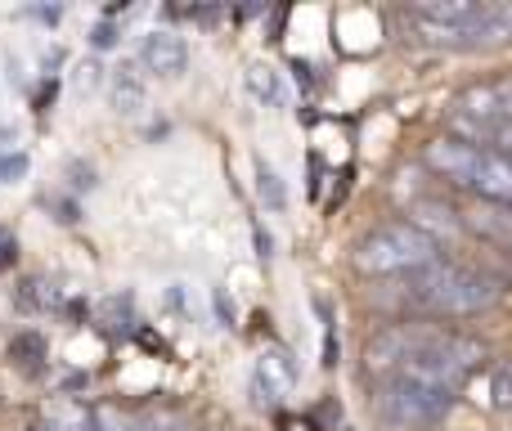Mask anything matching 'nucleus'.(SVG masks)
I'll return each mask as SVG.
<instances>
[{
    "instance_id": "nucleus-1",
    "label": "nucleus",
    "mask_w": 512,
    "mask_h": 431,
    "mask_svg": "<svg viewBox=\"0 0 512 431\" xmlns=\"http://www.w3.org/2000/svg\"><path fill=\"white\" fill-rule=\"evenodd\" d=\"M409 297H414V306L432 310V315H477L499 297V288L477 270L436 261L427 270L409 274Z\"/></svg>"
},
{
    "instance_id": "nucleus-2",
    "label": "nucleus",
    "mask_w": 512,
    "mask_h": 431,
    "mask_svg": "<svg viewBox=\"0 0 512 431\" xmlns=\"http://www.w3.org/2000/svg\"><path fill=\"white\" fill-rule=\"evenodd\" d=\"M373 409L391 431H432L454 409V391L409 378H387L373 391Z\"/></svg>"
},
{
    "instance_id": "nucleus-3",
    "label": "nucleus",
    "mask_w": 512,
    "mask_h": 431,
    "mask_svg": "<svg viewBox=\"0 0 512 431\" xmlns=\"http://www.w3.org/2000/svg\"><path fill=\"white\" fill-rule=\"evenodd\" d=\"M432 337L436 333H427V328H414V324L382 328V333L373 337L369 346H364V369H369L373 378H396L400 364H405L414 351H423Z\"/></svg>"
},
{
    "instance_id": "nucleus-4",
    "label": "nucleus",
    "mask_w": 512,
    "mask_h": 431,
    "mask_svg": "<svg viewBox=\"0 0 512 431\" xmlns=\"http://www.w3.org/2000/svg\"><path fill=\"white\" fill-rule=\"evenodd\" d=\"M423 162H427V171H436L441 180H454V185L472 189L481 149L477 144H468V140H459V135H436V140L423 144Z\"/></svg>"
},
{
    "instance_id": "nucleus-5",
    "label": "nucleus",
    "mask_w": 512,
    "mask_h": 431,
    "mask_svg": "<svg viewBox=\"0 0 512 431\" xmlns=\"http://www.w3.org/2000/svg\"><path fill=\"white\" fill-rule=\"evenodd\" d=\"M140 63H144V72H153V77H180V72L189 68L185 36L167 32V27L149 32V36H144V45H140Z\"/></svg>"
},
{
    "instance_id": "nucleus-6",
    "label": "nucleus",
    "mask_w": 512,
    "mask_h": 431,
    "mask_svg": "<svg viewBox=\"0 0 512 431\" xmlns=\"http://www.w3.org/2000/svg\"><path fill=\"white\" fill-rule=\"evenodd\" d=\"M256 391H261V400H283L297 391V364L288 351L270 346L256 355Z\"/></svg>"
},
{
    "instance_id": "nucleus-7",
    "label": "nucleus",
    "mask_w": 512,
    "mask_h": 431,
    "mask_svg": "<svg viewBox=\"0 0 512 431\" xmlns=\"http://www.w3.org/2000/svg\"><path fill=\"white\" fill-rule=\"evenodd\" d=\"M472 189H477V198H486V203L512 207V158H508V153L481 149V162H477V176H472Z\"/></svg>"
},
{
    "instance_id": "nucleus-8",
    "label": "nucleus",
    "mask_w": 512,
    "mask_h": 431,
    "mask_svg": "<svg viewBox=\"0 0 512 431\" xmlns=\"http://www.w3.org/2000/svg\"><path fill=\"white\" fill-rule=\"evenodd\" d=\"M387 229V238H391V247L400 252V265H405L409 274L414 270H427V265H436L441 261V252H436V243L423 234V229H414L409 220H391V225H382Z\"/></svg>"
},
{
    "instance_id": "nucleus-9",
    "label": "nucleus",
    "mask_w": 512,
    "mask_h": 431,
    "mask_svg": "<svg viewBox=\"0 0 512 431\" xmlns=\"http://www.w3.org/2000/svg\"><path fill=\"white\" fill-rule=\"evenodd\" d=\"M108 104H113L117 117H144V108H149V86H144V77L131 63L113 68V77H108Z\"/></svg>"
},
{
    "instance_id": "nucleus-10",
    "label": "nucleus",
    "mask_w": 512,
    "mask_h": 431,
    "mask_svg": "<svg viewBox=\"0 0 512 431\" xmlns=\"http://www.w3.org/2000/svg\"><path fill=\"white\" fill-rule=\"evenodd\" d=\"M351 261H355V270L360 274H400L405 265H400V252L391 247V238H387V229H373V234H364L360 243H355V252H351Z\"/></svg>"
},
{
    "instance_id": "nucleus-11",
    "label": "nucleus",
    "mask_w": 512,
    "mask_h": 431,
    "mask_svg": "<svg viewBox=\"0 0 512 431\" xmlns=\"http://www.w3.org/2000/svg\"><path fill=\"white\" fill-rule=\"evenodd\" d=\"M463 225H468L472 234L490 238V243L512 247V207H504V203H486V198H477V203L463 212Z\"/></svg>"
},
{
    "instance_id": "nucleus-12",
    "label": "nucleus",
    "mask_w": 512,
    "mask_h": 431,
    "mask_svg": "<svg viewBox=\"0 0 512 431\" xmlns=\"http://www.w3.org/2000/svg\"><path fill=\"white\" fill-rule=\"evenodd\" d=\"M481 0H418L414 5V18L418 23H436V27H459L468 32L472 23L481 18Z\"/></svg>"
},
{
    "instance_id": "nucleus-13",
    "label": "nucleus",
    "mask_w": 512,
    "mask_h": 431,
    "mask_svg": "<svg viewBox=\"0 0 512 431\" xmlns=\"http://www.w3.org/2000/svg\"><path fill=\"white\" fill-rule=\"evenodd\" d=\"M27 431H95V414H90L81 400L59 396L41 409V418H36Z\"/></svg>"
},
{
    "instance_id": "nucleus-14",
    "label": "nucleus",
    "mask_w": 512,
    "mask_h": 431,
    "mask_svg": "<svg viewBox=\"0 0 512 431\" xmlns=\"http://www.w3.org/2000/svg\"><path fill=\"white\" fill-rule=\"evenodd\" d=\"M409 225L423 229L427 238H432L436 247H441V238H454L463 229V212H454V207L445 203H432V198H423V203L409 207Z\"/></svg>"
},
{
    "instance_id": "nucleus-15",
    "label": "nucleus",
    "mask_w": 512,
    "mask_h": 431,
    "mask_svg": "<svg viewBox=\"0 0 512 431\" xmlns=\"http://www.w3.org/2000/svg\"><path fill=\"white\" fill-rule=\"evenodd\" d=\"M504 41H512V0H495L468 27V45H504Z\"/></svg>"
},
{
    "instance_id": "nucleus-16",
    "label": "nucleus",
    "mask_w": 512,
    "mask_h": 431,
    "mask_svg": "<svg viewBox=\"0 0 512 431\" xmlns=\"http://www.w3.org/2000/svg\"><path fill=\"white\" fill-rule=\"evenodd\" d=\"M459 113L472 117V122H481L490 131V126L504 122V99H499V86H468L459 95Z\"/></svg>"
},
{
    "instance_id": "nucleus-17",
    "label": "nucleus",
    "mask_w": 512,
    "mask_h": 431,
    "mask_svg": "<svg viewBox=\"0 0 512 431\" xmlns=\"http://www.w3.org/2000/svg\"><path fill=\"white\" fill-rule=\"evenodd\" d=\"M256 194H261V203L270 207V212H283V207H288V189H283L279 171H274L265 158H256Z\"/></svg>"
},
{
    "instance_id": "nucleus-18",
    "label": "nucleus",
    "mask_w": 512,
    "mask_h": 431,
    "mask_svg": "<svg viewBox=\"0 0 512 431\" xmlns=\"http://www.w3.org/2000/svg\"><path fill=\"white\" fill-rule=\"evenodd\" d=\"M445 351H450V360L459 364V373L468 378L477 364H486V346L477 342V337H459V333H445Z\"/></svg>"
},
{
    "instance_id": "nucleus-19",
    "label": "nucleus",
    "mask_w": 512,
    "mask_h": 431,
    "mask_svg": "<svg viewBox=\"0 0 512 431\" xmlns=\"http://www.w3.org/2000/svg\"><path fill=\"white\" fill-rule=\"evenodd\" d=\"M243 81H248V90L261 99V104H274V99H279V72H274L270 63H252Z\"/></svg>"
},
{
    "instance_id": "nucleus-20",
    "label": "nucleus",
    "mask_w": 512,
    "mask_h": 431,
    "mask_svg": "<svg viewBox=\"0 0 512 431\" xmlns=\"http://www.w3.org/2000/svg\"><path fill=\"white\" fill-rule=\"evenodd\" d=\"M490 405H495L499 414L512 409V360L495 364V373H490Z\"/></svg>"
},
{
    "instance_id": "nucleus-21",
    "label": "nucleus",
    "mask_w": 512,
    "mask_h": 431,
    "mask_svg": "<svg viewBox=\"0 0 512 431\" xmlns=\"http://www.w3.org/2000/svg\"><path fill=\"white\" fill-rule=\"evenodd\" d=\"M418 23V18H414ZM418 32L427 36L432 45H450V50H468V32H459V27H436V23H418Z\"/></svg>"
},
{
    "instance_id": "nucleus-22",
    "label": "nucleus",
    "mask_w": 512,
    "mask_h": 431,
    "mask_svg": "<svg viewBox=\"0 0 512 431\" xmlns=\"http://www.w3.org/2000/svg\"><path fill=\"white\" fill-rule=\"evenodd\" d=\"M41 355H45V342L36 333H23L14 342V360L23 364V369H36V364H41Z\"/></svg>"
},
{
    "instance_id": "nucleus-23",
    "label": "nucleus",
    "mask_w": 512,
    "mask_h": 431,
    "mask_svg": "<svg viewBox=\"0 0 512 431\" xmlns=\"http://www.w3.org/2000/svg\"><path fill=\"white\" fill-rule=\"evenodd\" d=\"M23 176H27V158L23 153H5V158H0V180L14 185V180H23Z\"/></svg>"
},
{
    "instance_id": "nucleus-24",
    "label": "nucleus",
    "mask_w": 512,
    "mask_h": 431,
    "mask_svg": "<svg viewBox=\"0 0 512 431\" xmlns=\"http://www.w3.org/2000/svg\"><path fill=\"white\" fill-rule=\"evenodd\" d=\"M490 144H499V153L512 158V117H504L499 126H490Z\"/></svg>"
},
{
    "instance_id": "nucleus-25",
    "label": "nucleus",
    "mask_w": 512,
    "mask_h": 431,
    "mask_svg": "<svg viewBox=\"0 0 512 431\" xmlns=\"http://www.w3.org/2000/svg\"><path fill=\"white\" fill-rule=\"evenodd\" d=\"M90 45H95V50H113V45H117V27L113 23H95V32H90Z\"/></svg>"
},
{
    "instance_id": "nucleus-26",
    "label": "nucleus",
    "mask_w": 512,
    "mask_h": 431,
    "mask_svg": "<svg viewBox=\"0 0 512 431\" xmlns=\"http://www.w3.org/2000/svg\"><path fill=\"white\" fill-rule=\"evenodd\" d=\"M77 86L81 90H95L99 86V63H81V68H77Z\"/></svg>"
},
{
    "instance_id": "nucleus-27",
    "label": "nucleus",
    "mask_w": 512,
    "mask_h": 431,
    "mask_svg": "<svg viewBox=\"0 0 512 431\" xmlns=\"http://www.w3.org/2000/svg\"><path fill=\"white\" fill-rule=\"evenodd\" d=\"M14 252H18L14 234H9V229H0V270H5V265H9V261H14Z\"/></svg>"
},
{
    "instance_id": "nucleus-28",
    "label": "nucleus",
    "mask_w": 512,
    "mask_h": 431,
    "mask_svg": "<svg viewBox=\"0 0 512 431\" xmlns=\"http://www.w3.org/2000/svg\"><path fill=\"white\" fill-rule=\"evenodd\" d=\"M212 297H216V310H221L225 328H234V306H230V297H225V288H216V292H212Z\"/></svg>"
},
{
    "instance_id": "nucleus-29",
    "label": "nucleus",
    "mask_w": 512,
    "mask_h": 431,
    "mask_svg": "<svg viewBox=\"0 0 512 431\" xmlns=\"http://www.w3.org/2000/svg\"><path fill=\"white\" fill-rule=\"evenodd\" d=\"M256 247H261V261H270V256H274V238L265 234L261 225H256Z\"/></svg>"
},
{
    "instance_id": "nucleus-30",
    "label": "nucleus",
    "mask_w": 512,
    "mask_h": 431,
    "mask_svg": "<svg viewBox=\"0 0 512 431\" xmlns=\"http://www.w3.org/2000/svg\"><path fill=\"white\" fill-rule=\"evenodd\" d=\"M499 99H504V113L512 117V81H499Z\"/></svg>"
},
{
    "instance_id": "nucleus-31",
    "label": "nucleus",
    "mask_w": 512,
    "mask_h": 431,
    "mask_svg": "<svg viewBox=\"0 0 512 431\" xmlns=\"http://www.w3.org/2000/svg\"><path fill=\"white\" fill-rule=\"evenodd\" d=\"M135 431H158V427H149V423H135Z\"/></svg>"
}]
</instances>
